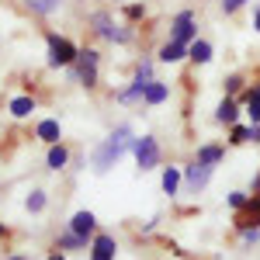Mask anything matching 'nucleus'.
Returning a JSON list of instances; mask_svg holds the SVG:
<instances>
[{
	"label": "nucleus",
	"instance_id": "f257e3e1",
	"mask_svg": "<svg viewBox=\"0 0 260 260\" xmlns=\"http://www.w3.org/2000/svg\"><path fill=\"white\" fill-rule=\"evenodd\" d=\"M132 142H136V139H132V128H128V125H118V128H115V132L94 149V156H90V160H94V170H98V174L111 170V167L132 149Z\"/></svg>",
	"mask_w": 260,
	"mask_h": 260
},
{
	"label": "nucleus",
	"instance_id": "f03ea898",
	"mask_svg": "<svg viewBox=\"0 0 260 260\" xmlns=\"http://www.w3.org/2000/svg\"><path fill=\"white\" fill-rule=\"evenodd\" d=\"M98 49H80V56H77V62L70 66V77L73 80H80L83 87H98Z\"/></svg>",
	"mask_w": 260,
	"mask_h": 260
},
{
	"label": "nucleus",
	"instance_id": "7ed1b4c3",
	"mask_svg": "<svg viewBox=\"0 0 260 260\" xmlns=\"http://www.w3.org/2000/svg\"><path fill=\"white\" fill-rule=\"evenodd\" d=\"M80 49L62 35H49V66H73Z\"/></svg>",
	"mask_w": 260,
	"mask_h": 260
},
{
	"label": "nucleus",
	"instance_id": "20e7f679",
	"mask_svg": "<svg viewBox=\"0 0 260 260\" xmlns=\"http://www.w3.org/2000/svg\"><path fill=\"white\" fill-rule=\"evenodd\" d=\"M132 153H136V163H139V170H153L156 163H160V146L153 136H142V139L132 142Z\"/></svg>",
	"mask_w": 260,
	"mask_h": 260
},
{
	"label": "nucleus",
	"instance_id": "39448f33",
	"mask_svg": "<svg viewBox=\"0 0 260 260\" xmlns=\"http://www.w3.org/2000/svg\"><path fill=\"white\" fill-rule=\"evenodd\" d=\"M212 170H215V167H208V163L194 160L191 167H187V174H184V191H187V194H198V191H205V184L212 180Z\"/></svg>",
	"mask_w": 260,
	"mask_h": 260
},
{
	"label": "nucleus",
	"instance_id": "423d86ee",
	"mask_svg": "<svg viewBox=\"0 0 260 260\" xmlns=\"http://www.w3.org/2000/svg\"><path fill=\"white\" fill-rule=\"evenodd\" d=\"M94 24H98V31H101L108 42H118V45H125V42L132 39V31H128V28H121V24H115L108 14H94Z\"/></svg>",
	"mask_w": 260,
	"mask_h": 260
},
{
	"label": "nucleus",
	"instance_id": "0eeeda50",
	"mask_svg": "<svg viewBox=\"0 0 260 260\" xmlns=\"http://www.w3.org/2000/svg\"><path fill=\"white\" fill-rule=\"evenodd\" d=\"M170 39L184 42V45L194 42V14H191V11H180L177 18H174V31H170Z\"/></svg>",
	"mask_w": 260,
	"mask_h": 260
},
{
	"label": "nucleus",
	"instance_id": "6e6552de",
	"mask_svg": "<svg viewBox=\"0 0 260 260\" xmlns=\"http://www.w3.org/2000/svg\"><path fill=\"white\" fill-rule=\"evenodd\" d=\"M70 233H77L83 240L98 236V219H94V212H77V215L70 219Z\"/></svg>",
	"mask_w": 260,
	"mask_h": 260
},
{
	"label": "nucleus",
	"instance_id": "1a4fd4ad",
	"mask_svg": "<svg viewBox=\"0 0 260 260\" xmlns=\"http://www.w3.org/2000/svg\"><path fill=\"white\" fill-rule=\"evenodd\" d=\"M115 236H108V233H98L94 243H90V260H115Z\"/></svg>",
	"mask_w": 260,
	"mask_h": 260
},
{
	"label": "nucleus",
	"instance_id": "9d476101",
	"mask_svg": "<svg viewBox=\"0 0 260 260\" xmlns=\"http://www.w3.org/2000/svg\"><path fill=\"white\" fill-rule=\"evenodd\" d=\"M243 225H257V229H260V194H253V198L240 208V215H236V229H243Z\"/></svg>",
	"mask_w": 260,
	"mask_h": 260
},
{
	"label": "nucleus",
	"instance_id": "9b49d317",
	"mask_svg": "<svg viewBox=\"0 0 260 260\" xmlns=\"http://www.w3.org/2000/svg\"><path fill=\"white\" fill-rule=\"evenodd\" d=\"M35 136H39L42 142H49V146H56V142H59V121L56 118H42L39 128H35Z\"/></svg>",
	"mask_w": 260,
	"mask_h": 260
},
{
	"label": "nucleus",
	"instance_id": "f8f14e48",
	"mask_svg": "<svg viewBox=\"0 0 260 260\" xmlns=\"http://www.w3.org/2000/svg\"><path fill=\"white\" fill-rule=\"evenodd\" d=\"M215 118H219L222 125H236V118H240V108H236V101L225 98L219 108H215Z\"/></svg>",
	"mask_w": 260,
	"mask_h": 260
},
{
	"label": "nucleus",
	"instance_id": "ddd939ff",
	"mask_svg": "<svg viewBox=\"0 0 260 260\" xmlns=\"http://www.w3.org/2000/svg\"><path fill=\"white\" fill-rule=\"evenodd\" d=\"M184 56H187V45H184V42H174V39L160 49V59L163 62H180Z\"/></svg>",
	"mask_w": 260,
	"mask_h": 260
},
{
	"label": "nucleus",
	"instance_id": "4468645a",
	"mask_svg": "<svg viewBox=\"0 0 260 260\" xmlns=\"http://www.w3.org/2000/svg\"><path fill=\"white\" fill-rule=\"evenodd\" d=\"M62 0H24V7L31 11V14H42V18H49V14H56L59 11Z\"/></svg>",
	"mask_w": 260,
	"mask_h": 260
},
{
	"label": "nucleus",
	"instance_id": "2eb2a0df",
	"mask_svg": "<svg viewBox=\"0 0 260 260\" xmlns=\"http://www.w3.org/2000/svg\"><path fill=\"white\" fill-rule=\"evenodd\" d=\"M187 59H194V62H208L212 59V45L205 39H194L191 45H187Z\"/></svg>",
	"mask_w": 260,
	"mask_h": 260
},
{
	"label": "nucleus",
	"instance_id": "dca6fc26",
	"mask_svg": "<svg viewBox=\"0 0 260 260\" xmlns=\"http://www.w3.org/2000/svg\"><path fill=\"white\" fill-rule=\"evenodd\" d=\"M170 98V87H167V83H160V80H153L149 83V87H146V104H163V101Z\"/></svg>",
	"mask_w": 260,
	"mask_h": 260
},
{
	"label": "nucleus",
	"instance_id": "f3484780",
	"mask_svg": "<svg viewBox=\"0 0 260 260\" xmlns=\"http://www.w3.org/2000/svg\"><path fill=\"white\" fill-rule=\"evenodd\" d=\"M66 163H70V149H66V146H59V142H56V146H52V149H49V170H62V167H66Z\"/></svg>",
	"mask_w": 260,
	"mask_h": 260
},
{
	"label": "nucleus",
	"instance_id": "a211bd4d",
	"mask_svg": "<svg viewBox=\"0 0 260 260\" xmlns=\"http://www.w3.org/2000/svg\"><path fill=\"white\" fill-rule=\"evenodd\" d=\"M35 111V98H14L11 101V115L14 118H28Z\"/></svg>",
	"mask_w": 260,
	"mask_h": 260
},
{
	"label": "nucleus",
	"instance_id": "6ab92c4d",
	"mask_svg": "<svg viewBox=\"0 0 260 260\" xmlns=\"http://www.w3.org/2000/svg\"><path fill=\"white\" fill-rule=\"evenodd\" d=\"M83 246H87V240L77 236V233H62L59 240H56V250H83Z\"/></svg>",
	"mask_w": 260,
	"mask_h": 260
},
{
	"label": "nucleus",
	"instance_id": "aec40b11",
	"mask_svg": "<svg viewBox=\"0 0 260 260\" xmlns=\"http://www.w3.org/2000/svg\"><path fill=\"white\" fill-rule=\"evenodd\" d=\"M222 156H225V149H222V146H201V149H198V160L208 163V167H215Z\"/></svg>",
	"mask_w": 260,
	"mask_h": 260
},
{
	"label": "nucleus",
	"instance_id": "412c9836",
	"mask_svg": "<svg viewBox=\"0 0 260 260\" xmlns=\"http://www.w3.org/2000/svg\"><path fill=\"white\" fill-rule=\"evenodd\" d=\"M177 187H180V170L177 167H167L163 170V191L167 194H177Z\"/></svg>",
	"mask_w": 260,
	"mask_h": 260
},
{
	"label": "nucleus",
	"instance_id": "4be33fe9",
	"mask_svg": "<svg viewBox=\"0 0 260 260\" xmlns=\"http://www.w3.org/2000/svg\"><path fill=\"white\" fill-rule=\"evenodd\" d=\"M24 208H28V212H42V208H45V191H31L28 201H24Z\"/></svg>",
	"mask_w": 260,
	"mask_h": 260
},
{
	"label": "nucleus",
	"instance_id": "5701e85b",
	"mask_svg": "<svg viewBox=\"0 0 260 260\" xmlns=\"http://www.w3.org/2000/svg\"><path fill=\"white\" fill-rule=\"evenodd\" d=\"M253 139V128H246V125H233V142L240 146V142H250Z\"/></svg>",
	"mask_w": 260,
	"mask_h": 260
},
{
	"label": "nucleus",
	"instance_id": "b1692460",
	"mask_svg": "<svg viewBox=\"0 0 260 260\" xmlns=\"http://www.w3.org/2000/svg\"><path fill=\"white\" fill-rule=\"evenodd\" d=\"M240 236H243V243H250V246H253V243H260V229H257V225H243Z\"/></svg>",
	"mask_w": 260,
	"mask_h": 260
},
{
	"label": "nucleus",
	"instance_id": "393cba45",
	"mask_svg": "<svg viewBox=\"0 0 260 260\" xmlns=\"http://www.w3.org/2000/svg\"><path fill=\"white\" fill-rule=\"evenodd\" d=\"M225 201H229V208H236V212H240V208H243V205H246V201H250V198H246L243 191H233V194H229V198H225Z\"/></svg>",
	"mask_w": 260,
	"mask_h": 260
},
{
	"label": "nucleus",
	"instance_id": "a878e982",
	"mask_svg": "<svg viewBox=\"0 0 260 260\" xmlns=\"http://www.w3.org/2000/svg\"><path fill=\"white\" fill-rule=\"evenodd\" d=\"M136 77H142V80H153V62L142 59L139 66H136Z\"/></svg>",
	"mask_w": 260,
	"mask_h": 260
},
{
	"label": "nucleus",
	"instance_id": "bb28decb",
	"mask_svg": "<svg viewBox=\"0 0 260 260\" xmlns=\"http://www.w3.org/2000/svg\"><path fill=\"white\" fill-rule=\"evenodd\" d=\"M246 111H250V118H253V125H260V101H246Z\"/></svg>",
	"mask_w": 260,
	"mask_h": 260
},
{
	"label": "nucleus",
	"instance_id": "cd10ccee",
	"mask_svg": "<svg viewBox=\"0 0 260 260\" xmlns=\"http://www.w3.org/2000/svg\"><path fill=\"white\" fill-rule=\"evenodd\" d=\"M225 90H229V94L243 90V77H229V80H225Z\"/></svg>",
	"mask_w": 260,
	"mask_h": 260
},
{
	"label": "nucleus",
	"instance_id": "c85d7f7f",
	"mask_svg": "<svg viewBox=\"0 0 260 260\" xmlns=\"http://www.w3.org/2000/svg\"><path fill=\"white\" fill-rule=\"evenodd\" d=\"M246 0H222V7H225V14H233V11H240Z\"/></svg>",
	"mask_w": 260,
	"mask_h": 260
},
{
	"label": "nucleus",
	"instance_id": "c756f323",
	"mask_svg": "<svg viewBox=\"0 0 260 260\" xmlns=\"http://www.w3.org/2000/svg\"><path fill=\"white\" fill-rule=\"evenodd\" d=\"M125 14H128V18H142V7H139V4H132V7H128Z\"/></svg>",
	"mask_w": 260,
	"mask_h": 260
},
{
	"label": "nucleus",
	"instance_id": "7c9ffc66",
	"mask_svg": "<svg viewBox=\"0 0 260 260\" xmlns=\"http://www.w3.org/2000/svg\"><path fill=\"white\" fill-rule=\"evenodd\" d=\"M253 128V142H260V125H250Z\"/></svg>",
	"mask_w": 260,
	"mask_h": 260
},
{
	"label": "nucleus",
	"instance_id": "2f4dec72",
	"mask_svg": "<svg viewBox=\"0 0 260 260\" xmlns=\"http://www.w3.org/2000/svg\"><path fill=\"white\" fill-rule=\"evenodd\" d=\"M253 194H260V174L253 177Z\"/></svg>",
	"mask_w": 260,
	"mask_h": 260
},
{
	"label": "nucleus",
	"instance_id": "473e14b6",
	"mask_svg": "<svg viewBox=\"0 0 260 260\" xmlns=\"http://www.w3.org/2000/svg\"><path fill=\"white\" fill-rule=\"evenodd\" d=\"M49 260H66V257H62V253H52V257H49Z\"/></svg>",
	"mask_w": 260,
	"mask_h": 260
},
{
	"label": "nucleus",
	"instance_id": "72a5a7b5",
	"mask_svg": "<svg viewBox=\"0 0 260 260\" xmlns=\"http://www.w3.org/2000/svg\"><path fill=\"white\" fill-rule=\"evenodd\" d=\"M253 24H257V31H260V11H257V18H253Z\"/></svg>",
	"mask_w": 260,
	"mask_h": 260
},
{
	"label": "nucleus",
	"instance_id": "f704fd0d",
	"mask_svg": "<svg viewBox=\"0 0 260 260\" xmlns=\"http://www.w3.org/2000/svg\"><path fill=\"white\" fill-rule=\"evenodd\" d=\"M11 260H28V257H11Z\"/></svg>",
	"mask_w": 260,
	"mask_h": 260
},
{
	"label": "nucleus",
	"instance_id": "c9c22d12",
	"mask_svg": "<svg viewBox=\"0 0 260 260\" xmlns=\"http://www.w3.org/2000/svg\"><path fill=\"white\" fill-rule=\"evenodd\" d=\"M4 233H7V229H4V225H0V236H4Z\"/></svg>",
	"mask_w": 260,
	"mask_h": 260
}]
</instances>
